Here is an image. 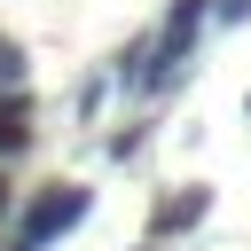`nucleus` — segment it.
<instances>
[{
  "mask_svg": "<svg viewBox=\"0 0 251 251\" xmlns=\"http://www.w3.org/2000/svg\"><path fill=\"white\" fill-rule=\"evenodd\" d=\"M212 16L220 24H251V0H212Z\"/></svg>",
  "mask_w": 251,
  "mask_h": 251,
  "instance_id": "obj_4",
  "label": "nucleus"
},
{
  "mask_svg": "<svg viewBox=\"0 0 251 251\" xmlns=\"http://www.w3.org/2000/svg\"><path fill=\"white\" fill-rule=\"evenodd\" d=\"M86 204H94V196H86L78 180H55V188H39V196H31L24 212H16V243H31V251L63 243V235H71V227L86 220Z\"/></svg>",
  "mask_w": 251,
  "mask_h": 251,
  "instance_id": "obj_1",
  "label": "nucleus"
},
{
  "mask_svg": "<svg viewBox=\"0 0 251 251\" xmlns=\"http://www.w3.org/2000/svg\"><path fill=\"white\" fill-rule=\"evenodd\" d=\"M8 251H31V243H8Z\"/></svg>",
  "mask_w": 251,
  "mask_h": 251,
  "instance_id": "obj_6",
  "label": "nucleus"
},
{
  "mask_svg": "<svg viewBox=\"0 0 251 251\" xmlns=\"http://www.w3.org/2000/svg\"><path fill=\"white\" fill-rule=\"evenodd\" d=\"M0 212H8V173H0Z\"/></svg>",
  "mask_w": 251,
  "mask_h": 251,
  "instance_id": "obj_5",
  "label": "nucleus"
},
{
  "mask_svg": "<svg viewBox=\"0 0 251 251\" xmlns=\"http://www.w3.org/2000/svg\"><path fill=\"white\" fill-rule=\"evenodd\" d=\"M204 204H212L204 188H180V196H165V204L149 212V235H180V227H196V220H204Z\"/></svg>",
  "mask_w": 251,
  "mask_h": 251,
  "instance_id": "obj_3",
  "label": "nucleus"
},
{
  "mask_svg": "<svg viewBox=\"0 0 251 251\" xmlns=\"http://www.w3.org/2000/svg\"><path fill=\"white\" fill-rule=\"evenodd\" d=\"M31 133H39V110H31V94H16V86H8V94H0V165H8V157H24V149H31Z\"/></svg>",
  "mask_w": 251,
  "mask_h": 251,
  "instance_id": "obj_2",
  "label": "nucleus"
}]
</instances>
